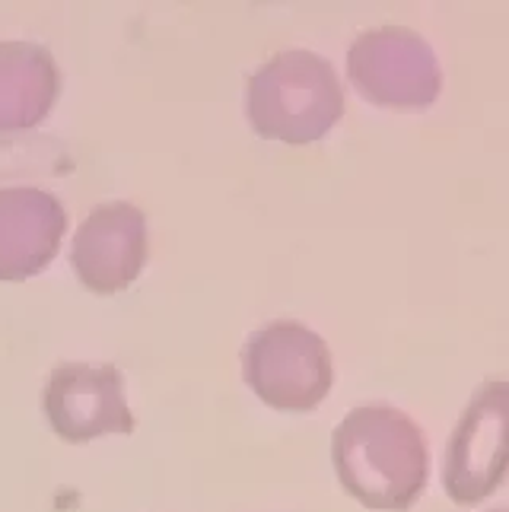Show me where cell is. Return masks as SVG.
Listing matches in <instances>:
<instances>
[{
    "label": "cell",
    "mask_w": 509,
    "mask_h": 512,
    "mask_svg": "<svg viewBox=\"0 0 509 512\" xmlns=\"http://www.w3.org/2000/svg\"><path fill=\"white\" fill-rule=\"evenodd\" d=\"M245 112L255 134L265 140L312 144L341 121L344 90L325 58L306 48H290L252 74Z\"/></svg>",
    "instance_id": "2"
},
{
    "label": "cell",
    "mask_w": 509,
    "mask_h": 512,
    "mask_svg": "<svg viewBox=\"0 0 509 512\" xmlns=\"http://www.w3.org/2000/svg\"><path fill=\"white\" fill-rule=\"evenodd\" d=\"M490 512H509V509H490Z\"/></svg>",
    "instance_id": "10"
},
{
    "label": "cell",
    "mask_w": 509,
    "mask_h": 512,
    "mask_svg": "<svg viewBox=\"0 0 509 512\" xmlns=\"http://www.w3.org/2000/svg\"><path fill=\"white\" fill-rule=\"evenodd\" d=\"M67 233L64 204L42 188H0V284H20L55 261Z\"/></svg>",
    "instance_id": "8"
},
{
    "label": "cell",
    "mask_w": 509,
    "mask_h": 512,
    "mask_svg": "<svg viewBox=\"0 0 509 512\" xmlns=\"http://www.w3.org/2000/svg\"><path fill=\"white\" fill-rule=\"evenodd\" d=\"M347 77L379 109H430L443 93V67L424 35L405 26H382L357 35L347 48Z\"/></svg>",
    "instance_id": "4"
},
{
    "label": "cell",
    "mask_w": 509,
    "mask_h": 512,
    "mask_svg": "<svg viewBox=\"0 0 509 512\" xmlns=\"http://www.w3.org/2000/svg\"><path fill=\"white\" fill-rule=\"evenodd\" d=\"M242 376L274 411L306 414L328 398L335 382L328 344L300 322L258 328L242 350Z\"/></svg>",
    "instance_id": "3"
},
{
    "label": "cell",
    "mask_w": 509,
    "mask_h": 512,
    "mask_svg": "<svg viewBox=\"0 0 509 512\" xmlns=\"http://www.w3.org/2000/svg\"><path fill=\"white\" fill-rule=\"evenodd\" d=\"M61 93V70L35 42H0V134L42 125Z\"/></svg>",
    "instance_id": "9"
},
{
    "label": "cell",
    "mask_w": 509,
    "mask_h": 512,
    "mask_svg": "<svg viewBox=\"0 0 509 512\" xmlns=\"http://www.w3.org/2000/svg\"><path fill=\"white\" fill-rule=\"evenodd\" d=\"M45 417L64 443H93L99 436L134 433V414L125 398V376L115 366L64 363L48 376Z\"/></svg>",
    "instance_id": "6"
},
{
    "label": "cell",
    "mask_w": 509,
    "mask_h": 512,
    "mask_svg": "<svg viewBox=\"0 0 509 512\" xmlns=\"http://www.w3.org/2000/svg\"><path fill=\"white\" fill-rule=\"evenodd\" d=\"M509 474V382H484L455 423L443 462V487L452 503L487 500Z\"/></svg>",
    "instance_id": "5"
},
{
    "label": "cell",
    "mask_w": 509,
    "mask_h": 512,
    "mask_svg": "<svg viewBox=\"0 0 509 512\" xmlns=\"http://www.w3.org/2000/svg\"><path fill=\"white\" fill-rule=\"evenodd\" d=\"M70 264L90 293L109 296L128 290L147 264L144 210L128 201L93 207L70 242Z\"/></svg>",
    "instance_id": "7"
},
{
    "label": "cell",
    "mask_w": 509,
    "mask_h": 512,
    "mask_svg": "<svg viewBox=\"0 0 509 512\" xmlns=\"http://www.w3.org/2000/svg\"><path fill=\"white\" fill-rule=\"evenodd\" d=\"M331 462L350 497L382 512L411 509L430 478L424 430L392 404L350 411L331 436Z\"/></svg>",
    "instance_id": "1"
}]
</instances>
